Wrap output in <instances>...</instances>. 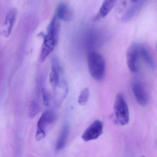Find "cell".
<instances>
[{"instance_id":"obj_1","label":"cell","mask_w":157,"mask_h":157,"mask_svg":"<svg viewBox=\"0 0 157 157\" xmlns=\"http://www.w3.org/2000/svg\"><path fill=\"white\" fill-rule=\"evenodd\" d=\"M49 80L54 90L55 102L59 104L67 95V87L64 78L62 66L56 58L52 59Z\"/></svg>"},{"instance_id":"obj_2","label":"cell","mask_w":157,"mask_h":157,"mask_svg":"<svg viewBox=\"0 0 157 157\" xmlns=\"http://www.w3.org/2000/svg\"><path fill=\"white\" fill-rule=\"evenodd\" d=\"M59 30L57 19L55 16L48 25L47 34L44 38L40 56L41 62L44 61L55 49L58 37Z\"/></svg>"},{"instance_id":"obj_3","label":"cell","mask_w":157,"mask_h":157,"mask_svg":"<svg viewBox=\"0 0 157 157\" xmlns=\"http://www.w3.org/2000/svg\"><path fill=\"white\" fill-rule=\"evenodd\" d=\"M87 63L91 76L98 81L103 80L105 75L106 66L102 56L95 51H90L87 56Z\"/></svg>"},{"instance_id":"obj_4","label":"cell","mask_w":157,"mask_h":157,"mask_svg":"<svg viewBox=\"0 0 157 157\" xmlns=\"http://www.w3.org/2000/svg\"><path fill=\"white\" fill-rule=\"evenodd\" d=\"M114 111L116 120L119 124L125 125L129 121V113L125 99L122 94L116 96L114 105Z\"/></svg>"},{"instance_id":"obj_5","label":"cell","mask_w":157,"mask_h":157,"mask_svg":"<svg viewBox=\"0 0 157 157\" xmlns=\"http://www.w3.org/2000/svg\"><path fill=\"white\" fill-rule=\"evenodd\" d=\"M57 119V116L52 110H47L42 114L37 124L36 139L41 140L45 137L48 128Z\"/></svg>"},{"instance_id":"obj_6","label":"cell","mask_w":157,"mask_h":157,"mask_svg":"<svg viewBox=\"0 0 157 157\" xmlns=\"http://www.w3.org/2000/svg\"><path fill=\"white\" fill-rule=\"evenodd\" d=\"M140 48V44H133L129 47L127 52L128 67L130 71L133 73L138 72L140 67V59L141 57Z\"/></svg>"},{"instance_id":"obj_7","label":"cell","mask_w":157,"mask_h":157,"mask_svg":"<svg viewBox=\"0 0 157 157\" xmlns=\"http://www.w3.org/2000/svg\"><path fill=\"white\" fill-rule=\"evenodd\" d=\"M103 130L102 122L99 120H95L84 130L82 138L85 141L97 139L102 134Z\"/></svg>"},{"instance_id":"obj_8","label":"cell","mask_w":157,"mask_h":157,"mask_svg":"<svg viewBox=\"0 0 157 157\" xmlns=\"http://www.w3.org/2000/svg\"><path fill=\"white\" fill-rule=\"evenodd\" d=\"M132 90L138 103L142 106L146 105L148 102L149 97L144 84L140 81L136 80L132 83Z\"/></svg>"},{"instance_id":"obj_9","label":"cell","mask_w":157,"mask_h":157,"mask_svg":"<svg viewBox=\"0 0 157 157\" xmlns=\"http://www.w3.org/2000/svg\"><path fill=\"white\" fill-rule=\"evenodd\" d=\"M17 10L15 8L11 9L8 12L2 26V32L4 36L8 37L10 35L17 17Z\"/></svg>"},{"instance_id":"obj_10","label":"cell","mask_w":157,"mask_h":157,"mask_svg":"<svg viewBox=\"0 0 157 157\" xmlns=\"http://www.w3.org/2000/svg\"><path fill=\"white\" fill-rule=\"evenodd\" d=\"M132 2L131 6L127 10L121 18V20L124 22L131 21L137 15L144 7L146 1H132Z\"/></svg>"},{"instance_id":"obj_11","label":"cell","mask_w":157,"mask_h":157,"mask_svg":"<svg viewBox=\"0 0 157 157\" xmlns=\"http://www.w3.org/2000/svg\"><path fill=\"white\" fill-rule=\"evenodd\" d=\"M72 16V11L67 4L64 2H60L58 4L55 15L57 19L67 21L70 20Z\"/></svg>"},{"instance_id":"obj_12","label":"cell","mask_w":157,"mask_h":157,"mask_svg":"<svg viewBox=\"0 0 157 157\" xmlns=\"http://www.w3.org/2000/svg\"><path fill=\"white\" fill-rule=\"evenodd\" d=\"M115 1H110L106 0L103 2L99 12L95 16L94 20L99 21L105 18L108 13L113 10L116 4Z\"/></svg>"},{"instance_id":"obj_13","label":"cell","mask_w":157,"mask_h":157,"mask_svg":"<svg viewBox=\"0 0 157 157\" xmlns=\"http://www.w3.org/2000/svg\"><path fill=\"white\" fill-rule=\"evenodd\" d=\"M140 57L143 59L144 62L150 68L154 69L156 67L155 62L152 58L151 54L149 51L148 49L143 45L140 44Z\"/></svg>"},{"instance_id":"obj_14","label":"cell","mask_w":157,"mask_h":157,"mask_svg":"<svg viewBox=\"0 0 157 157\" xmlns=\"http://www.w3.org/2000/svg\"><path fill=\"white\" fill-rule=\"evenodd\" d=\"M69 132V128L67 124L65 125L62 128V131L59 135V137L57 141L56 145V150L60 151L65 147L67 143V139Z\"/></svg>"},{"instance_id":"obj_15","label":"cell","mask_w":157,"mask_h":157,"mask_svg":"<svg viewBox=\"0 0 157 157\" xmlns=\"http://www.w3.org/2000/svg\"><path fill=\"white\" fill-rule=\"evenodd\" d=\"M90 96V90L89 88H85L82 90L79 95L78 98V103L81 105H85L88 100Z\"/></svg>"},{"instance_id":"obj_16","label":"cell","mask_w":157,"mask_h":157,"mask_svg":"<svg viewBox=\"0 0 157 157\" xmlns=\"http://www.w3.org/2000/svg\"><path fill=\"white\" fill-rule=\"evenodd\" d=\"M40 111V107L39 104L36 101L31 102L29 110V117L31 118L35 117Z\"/></svg>"},{"instance_id":"obj_17","label":"cell","mask_w":157,"mask_h":157,"mask_svg":"<svg viewBox=\"0 0 157 157\" xmlns=\"http://www.w3.org/2000/svg\"><path fill=\"white\" fill-rule=\"evenodd\" d=\"M42 94L44 104L46 106H49L51 102V95L50 93L46 89L43 88Z\"/></svg>"}]
</instances>
